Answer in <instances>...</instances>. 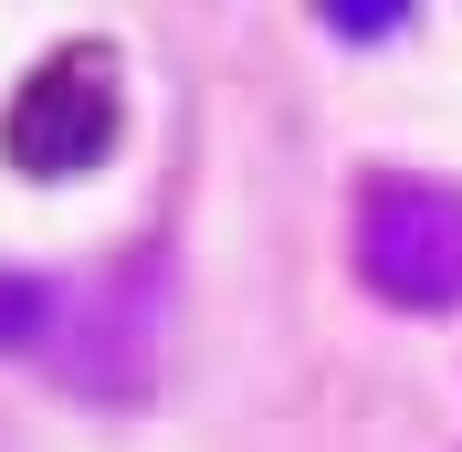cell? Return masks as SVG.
I'll use <instances>...</instances> for the list:
<instances>
[{
  "instance_id": "obj_1",
  "label": "cell",
  "mask_w": 462,
  "mask_h": 452,
  "mask_svg": "<svg viewBox=\"0 0 462 452\" xmlns=\"http://www.w3.org/2000/svg\"><path fill=\"white\" fill-rule=\"evenodd\" d=\"M357 274H368V295H389L410 315H452L462 306V190L420 169L357 179Z\"/></svg>"
},
{
  "instance_id": "obj_2",
  "label": "cell",
  "mask_w": 462,
  "mask_h": 452,
  "mask_svg": "<svg viewBox=\"0 0 462 452\" xmlns=\"http://www.w3.org/2000/svg\"><path fill=\"white\" fill-rule=\"evenodd\" d=\"M0 147H11L32 179H85L95 158L116 147V63H106V53H53V63L22 85Z\"/></svg>"
},
{
  "instance_id": "obj_3",
  "label": "cell",
  "mask_w": 462,
  "mask_h": 452,
  "mask_svg": "<svg viewBox=\"0 0 462 452\" xmlns=\"http://www.w3.org/2000/svg\"><path fill=\"white\" fill-rule=\"evenodd\" d=\"M42 315H53V295H42L32 274H11V284H0V337H32Z\"/></svg>"
},
{
  "instance_id": "obj_4",
  "label": "cell",
  "mask_w": 462,
  "mask_h": 452,
  "mask_svg": "<svg viewBox=\"0 0 462 452\" xmlns=\"http://www.w3.org/2000/svg\"><path fill=\"white\" fill-rule=\"evenodd\" d=\"M326 22H337V42H389V32L410 22V11H400V0H368V11L346 0V11H326Z\"/></svg>"
}]
</instances>
